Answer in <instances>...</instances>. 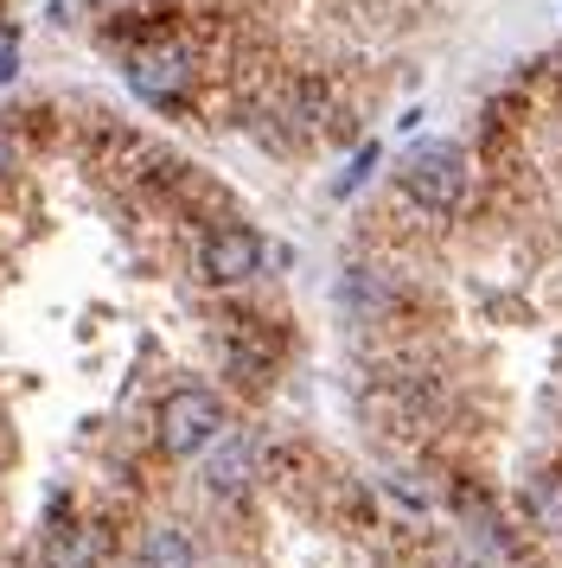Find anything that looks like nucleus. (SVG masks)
Instances as JSON below:
<instances>
[{
  "label": "nucleus",
  "instance_id": "obj_2",
  "mask_svg": "<svg viewBox=\"0 0 562 568\" xmlns=\"http://www.w3.org/2000/svg\"><path fill=\"white\" fill-rule=\"evenodd\" d=\"M403 192L422 211H454L460 192H466V154H460L454 141H422L403 160Z\"/></svg>",
  "mask_w": 562,
  "mask_h": 568
},
{
  "label": "nucleus",
  "instance_id": "obj_3",
  "mask_svg": "<svg viewBox=\"0 0 562 568\" xmlns=\"http://www.w3.org/2000/svg\"><path fill=\"white\" fill-rule=\"evenodd\" d=\"M204 275L211 282H250L255 268H262V236L250 224H224V231L204 243Z\"/></svg>",
  "mask_w": 562,
  "mask_h": 568
},
{
  "label": "nucleus",
  "instance_id": "obj_6",
  "mask_svg": "<svg viewBox=\"0 0 562 568\" xmlns=\"http://www.w3.org/2000/svg\"><path fill=\"white\" fill-rule=\"evenodd\" d=\"M102 556V530H64L46 542V568H97Z\"/></svg>",
  "mask_w": 562,
  "mask_h": 568
},
{
  "label": "nucleus",
  "instance_id": "obj_7",
  "mask_svg": "<svg viewBox=\"0 0 562 568\" xmlns=\"http://www.w3.org/2000/svg\"><path fill=\"white\" fill-rule=\"evenodd\" d=\"M134 568H192V542L179 537V530H153V537L141 542Z\"/></svg>",
  "mask_w": 562,
  "mask_h": 568
},
{
  "label": "nucleus",
  "instance_id": "obj_10",
  "mask_svg": "<svg viewBox=\"0 0 562 568\" xmlns=\"http://www.w3.org/2000/svg\"><path fill=\"white\" fill-rule=\"evenodd\" d=\"M7 166H13V148H7V134H0V173H7Z\"/></svg>",
  "mask_w": 562,
  "mask_h": 568
},
{
  "label": "nucleus",
  "instance_id": "obj_4",
  "mask_svg": "<svg viewBox=\"0 0 562 568\" xmlns=\"http://www.w3.org/2000/svg\"><path fill=\"white\" fill-rule=\"evenodd\" d=\"M128 83H134V97H148V103H173L179 90L192 83V64H185V52H141L128 64Z\"/></svg>",
  "mask_w": 562,
  "mask_h": 568
},
{
  "label": "nucleus",
  "instance_id": "obj_5",
  "mask_svg": "<svg viewBox=\"0 0 562 568\" xmlns=\"http://www.w3.org/2000/svg\"><path fill=\"white\" fill-rule=\"evenodd\" d=\"M250 466H255L250 440H224V447L211 454V491H243L250 486Z\"/></svg>",
  "mask_w": 562,
  "mask_h": 568
},
{
  "label": "nucleus",
  "instance_id": "obj_8",
  "mask_svg": "<svg viewBox=\"0 0 562 568\" xmlns=\"http://www.w3.org/2000/svg\"><path fill=\"white\" fill-rule=\"evenodd\" d=\"M20 71V39H13V27H0V83Z\"/></svg>",
  "mask_w": 562,
  "mask_h": 568
},
{
  "label": "nucleus",
  "instance_id": "obj_9",
  "mask_svg": "<svg viewBox=\"0 0 562 568\" xmlns=\"http://www.w3.org/2000/svg\"><path fill=\"white\" fill-rule=\"evenodd\" d=\"M371 166H378V148H364V154L352 160V173H345V180H339V192H352V185L364 180V173H371Z\"/></svg>",
  "mask_w": 562,
  "mask_h": 568
},
{
  "label": "nucleus",
  "instance_id": "obj_1",
  "mask_svg": "<svg viewBox=\"0 0 562 568\" xmlns=\"http://www.w3.org/2000/svg\"><path fill=\"white\" fill-rule=\"evenodd\" d=\"M218 435H224V403H218L211 389H173V396L160 403V447H167L173 460L204 454Z\"/></svg>",
  "mask_w": 562,
  "mask_h": 568
}]
</instances>
